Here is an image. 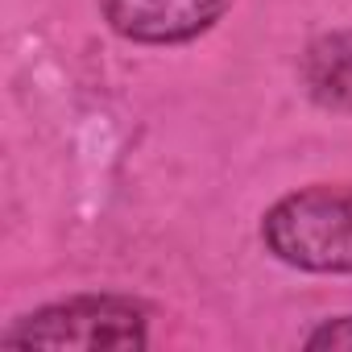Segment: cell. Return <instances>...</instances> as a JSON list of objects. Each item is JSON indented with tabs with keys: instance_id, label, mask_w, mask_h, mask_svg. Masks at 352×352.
Masks as SVG:
<instances>
[{
	"instance_id": "obj_3",
	"label": "cell",
	"mask_w": 352,
	"mask_h": 352,
	"mask_svg": "<svg viewBox=\"0 0 352 352\" xmlns=\"http://www.w3.org/2000/svg\"><path fill=\"white\" fill-rule=\"evenodd\" d=\"M108 25L141 46H174L208 34L232 0H100Z\"/></svg>"
},
{
	"instance_id": "obj_1",
	"label": "cell",
	"mask_w": 352,
	"mask_h": 352,
	"mask_svg": "<svg viewBox=\"0 0 352 352\" xmlns=\"http://www.w3.org/2000/svg\"><path fill=\"white\" fill-rule=\"evenodd\" d=\"M265 249L307 274H352V187L315 183L278 199L261 220Z\"/></svg>"
},
{
	"instance_id": "obj_4",
	"label": "cell",
	"mask_w": 352,
	"mask_h": 352,
	"mask_svg": "<svg viewBox=\"0 0 352 352\" xmlns=\"http://www.w3.org/2000/svg\"><path fill=\"white\" fill-rule=\"evenodd\" d=\"M302 75H307V87L319 104L352 112V34L319 38L307 50Z\"/></svg>"
},
{
	"instance_id": "obj_2",
	"label": "cell",
	"mask_w": 352,
	"mask_h": 352,
	"mask_svg": "<svg viewBox=\"0 0 352 352\" xmlns=\"http://www.w3.org/2000/svg\"><path fill=\"white\" fill-rule=\"evenodd\" d=\"M5 348H145L149 344V319L145 307L116 294H79L67 302H50L25 319H17L5 336Z\"/></svg>"
},
{
	"instance_id": "obj_5",
	"label": "cell",
	"mask_w": 352,
	"mask_h": 352,
	"mask_svg": "<svg viewBox=\"0 0 352 352\" xmlns=\"http://www.w3.org/2000/svg\"><path fill=\"white\" fill-rule=\"evenodd\" d=\"M307 348H352V315L327 319L323 327H315L307 336Z\"/></svg>"
}]
</instances>
